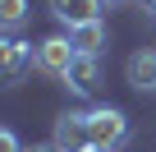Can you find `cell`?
<instances>
[{
    "label": "cell",
    "instance_id": "cell-8",
    "mask_svg": "<svg viewBox=\"0 0 156 152\" xmlns=\"http://www.w3.org/2000/svg\"><path fill=\"white\" fill-rule=\"evenodd\" d=\"M129 83H133L138 92H151V88H156V51H138V55L129 60Z\"/></svg>",
    "mask_w": 156,
    "mask_h": 152
},
{
    "label": "cell",
    "instance_id": "cell-1",
    "mask_svg": "<svg viewBox=\"0 0 156 152\" xmlns=\"http://www.w3.org/2000/svg\"><path fill=\"white\" fill-rule=\"evenodd\" d=\"M87 134H92V147H119L129 138V120L115 106H97L87 111Z\"/></svg>",
    "mask_w": 156,
    "mask_h": 152
},
{
    "label": "cell",
    "instance_id": "cell-10",
    "mask_svg": "<svg viewBox=\"0 0 156 152\" xmlns=\"http://www.w3.org/2000/svg\"><path fill=\"white\" fill-rule=\"evenodd\" d=\"M0 152H23V143H19L9 129H0Z\"/></svg>",
    "mask_w": 156,
    "mask_h": 152
},
{
    "label": "cell",
    "instance_id": "cell-9",
    "mask_svg": "<svg viewBox=\"0 0 156 152\" xmlns=\"http://www.w3.org/2000/svg\"><path fill=\"white\" fill-rule=\"evenodd\" d=\"M28 23V0H0V32H19Z\"/></svg>",
    "mask_w": 156,
    "mask_h": 152
},
{
    "label": "cell",
    "instance_id": "cell-7",
    "mask_svg": "<svg viewBox=\"0 0 156 152\" xmlns=\"http://www.w3.org/2000/svg\"><path fill=\"white\" fill-rule=\"evenodd\" d=\"M69 42H73L78 55H101V46H106V23L92 19V23H83V28H69Z\"/></svg>",
    "mask_w": 156,
    "mask_h": 152
},
{
    "label": "cell",
    "instance_id": "cell-14",
    "mask_svg": "<svg viewBox=\"0 0 156 152\" xmlns=\"http://www.w3.org/2000/svg\"><path fill=\"white\" fill-rule=\"evenodd\" d=\"M101 5H119V0H101Z\"/></svg>",
    "mask_w": 156,
    "mask_h": 152
},
{
    "label": "cell",
    "instance_id": "cell-12",
    "mask_svg": "<svg viewBox=\"0 0 156 152\" xmlns=\"http://www.w3.org/2000/svg\"><path fill=\"white\" fill-rule=\"evenodd\" d=\"M138 5H142V9H147V14H156V0H138Z\"/></svg>",
    "mask_w": 156,
    "mask_h": 152
},
{
    "label": "cell",
    "instance_id": "cell-4",
    "mask_svg": "<svg viewBox=\"0 0 156 152\" xmlns=\"http://www.w3.org/2000/svg\"><path fill=\"white\" fill-rule=\"evenodd\" d=\"M73 60H78V51H73V42H69V37H46V42H37V69H41V74H55V79H64Z\"/></svg>",
    "mask_w": 156,
    "mask_h": 152
},
{
    "label": "cell",
    "instance_id": "cell-6",
    "mask_svg": "<svg viewBox=\"0 0 156 152\" xmlns=\"http://www.w3.org/2000/svg\"><path fill=\"white\" fill-rule=\"evenodd\" d=\"M97 79H101V60H97V55H78V60L69 65V74H64V83H69L78 97H92V92H97Z\"/></svg>",
    "mask_w": 156,
    "mask_h": 152
},
{
    "label": "cell",
    "instance_id": "cell-13",
    "mask_svg": "<svg viewBox=\"0 0 156 152\" xmlns=\"http://www.w3.org/2000/svg\"><path fill=\"white\" fill-rule=\"evenodd\" d=\"M87 152H115V147H87Z\"/></svg>",
    "mask_w": 156,
    "mask_h": 152
},
{
    "label": "cell",
    "instance_id": "cell-5",
    "mask_svg": "<svg viewBox=\"0 0 156 152\" xmlns=\"http://www.w3.org/2000/svg\"><path fill=\"white\" fill-rule=\"evenodd\" d=\"M51 14L64 28H83V23L101 19V0H51Z\"/></svg>",
    "mask_w": 156,
    "mask_h": 152
},
{
    "label": "cell",
    "instance_id": "cell-3",
    "mask_svg": "<svg viewBox=\"0 0 156 152\" xmlns=\"http://www.w3.org/2000/svg\"><path fill=\"white\" fill-rule=\"evenodd\" d=\"M60 152H87L92 147V134H87V111H69L55 120V138H51Z\"/></svg>",
    "mask_w": 156,
    "mask_h": 152
},
{
    "label": "cell",
    "instance_id": "cell-11",
    "mask_svg": "<svg viewBox=\"0 0 156 152\" xmlns=\"http://www.w3.org/2000/svg\"><path fill=\"white\" fill-rule=\"evenodd\" d=\"M23 152H60L55 143H32V147H23Z\"/></svg>",
    "mask_w": 156,
    "mask_h": 152
},
{
    "label": "cell",
    "instance_id": "cell-2",
    "mask_svg": "<svg viewBox=\"0 0 156 152\" xmlns=\"http://www.w3.org/2000/svg\"><path fill=\"white\" fill-rule=\"evenodd\" d=\"M37 65V51H28V42H14V37H0V83H19L23 74Z\"/></svg>",
    "mask_w": 156,
    "mask_h": 152
}]
</instances>
